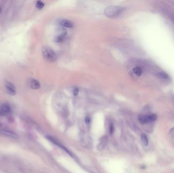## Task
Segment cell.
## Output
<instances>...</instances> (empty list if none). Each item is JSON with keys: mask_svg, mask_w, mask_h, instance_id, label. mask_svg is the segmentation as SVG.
<instances>
[{"mask_svg": "<svg viewBox=\"0 0 174 173\" xmlns=\"http://www.w3.org/2000/svg\"><path fill=\"white\" fill-rule=\"evenodd\" d=\"M124 8L119 6H112L107 7L104 13L109 17H114L119 15L124 11Z\"/></svg>", "mask_w": 174, "mask_h": 173, "instance_id": "obj_1", "label": "cell"}, {"mask_svg": "<svg viewBox=\"0 0 174 173\" xmlns=\"http://www.w3.org/2000/svg\"><path fill=\"white\" fill-rule=\"evenodd\" d=\"M42 55L44 58L50 62H55L57 60V56L55 51L48 46H44L42 49Z\"/></svg>", "mask_w": 174, "mask_h": 173, "instance_id": "obj_2", "label": "cell"}, {"mask_svg": "<svg viewBox=\"0 0 174 173\" xmlns=\"http://www.w3.org/2000/svg\"><path fill=\"white\" fill-rule=\"evenodd\" d=\"M157 116L155 114H150L147 115H140L138 117V120L142 124H145L156 120Z\"/></svg>", "mask_w": 174, "mask_h": 173, "instance_id": "obj_3", "label": "cell"}, {"mask_svg": "<svg viewBox=\"0 0 174 173\" xmlns=\"http://www.w3.org/2000/svg\"><path fill=\"white\" fill-rule=\"evenodd\" d=\"M0 135L14 140H18L19 139V136L17 133L8 130H0Z\"/></svg>", "mask_w": 174, "mask_h": 173, "instance_id": "obj_4", "label": "cell"}, {"mask_svg": "<svg viewBox=\"0 0 174 173\" xmlns=\"http://www.w3.org/2000/svg\"><path fill=\"white\" fill-rule=\"evenodd\" d=\"M60 29L59 30V32L60 34L54 37V41L57 42V43H61L63 42L65 38V37L67 35V31L66 30L63 28H60Z\"/></svg>", "mask_w": 174, "mask_h": 173, "instance_id": "obj_5", "label": "cell"}, {"mask_svg": "<svg viewBox=\"0 0 174 173\" xmlns=\"http://www.w3.org/2000/svg\"><path fill=\"white\" fill-rule=\"evenodd\" d=\"M46 138H47V139H48L49 141H51L52 143H54L55 145H57V146H59L60 147H61L62 149L64 150H65L69 155H70L71 156H72V157H73V154H72L70 151H69V150H68L66 147H65L63 145H62L61 144H60L58 141H57L55 139H54V138H53V137H51V136H47V137H46Z\"/></svg>", "mask_w": 174, "mask_h": 173, "instance_id": "obj_6", "label": "cell"}, {"mask_svg": "<svg viewBox=\"0 0 174 173\" xmlns=\"http://www.w3.org/2000/svg\"><path fill=\"white\" fill-rule=\"evenodd\" d=\"M5 87H6V90L8 92V93L9 95L11 96H14L16 95V89L13 84L7 81L5 83Z\"/></svg>", "mask_w": 174, "mask_h": 173, "instance_id": "obj_7", "label": "cell"}, {"mask_svg": "<svg viewBox=\"0 0 174 173\" xmlns=\"http://www.w3.org/2000/svg\"><path fill=\"white\" fill-rule=\"evenodd\" d=\"M29 85L33 89H37L40 88V84L38 80L35 79H30L29 80Z\"/></svg>", "mask_w": 174, "mask_h": 173, "instance_id": "obj_8", "label": "cell"}, {"mask_svg": "<svg viewBox=\"0 0 174 173\" xmlns=\"http://www.w3.org/2000/svg\"><path fill=\"white\" fill-rule=\"evenodd\" d=\"M59 24L61 26L65 27V28H71L73 27V24H72V22L71 21L65 19L59 20Z\"/></svg>", "mask_w": 174, "mask_h": 173, "instance_id": "obj_9", "label": "cell"}, {"mask_svg": "<svg viewBox=\"0 0 174 173\" xmlns=\"http://www.w3.org/2000/svg\"><path fill=\"white\" fill-rule=\"evenodd\" d=\"M0 110L4 114L5 113H9L11 111V108L10 106L7 104H3L0 107Z\"/></svg>", "mask_w": 174, "mask_h": 173, "instance_id": "obj_10", "label": "cell"}, {"mask_svg": "<svg viewBox=\"0 0 174 173\" xmlns=\"http://www.w3.org/2000/svg\"><path fill=\"white\" fill-rule=\"evenodd\" d=\"M133 73L137 76H140L143 73V70L141 68L139 67H135L133 69Z\"/></svg>", "mask_w": 174, "mask_h": 173, "instance_id": "obj_11", "label": "cell"}, {"mask_svg": "<svg viewBox=\"0 0 174 173\" xmlns=\"http://www.w3.org/2000/svg\"><path fill=\"white\" fill-rule=\"evenodd\" d=\"M141 140L143 144V145L145 146H147L149 144V141H148V139L147 137V136L145 134H143L141 135Z\"/></svg>", "mask_w": 174, "mask_h": 173, "instance_id": "obj_12", "label": "cell"}, {"mask_svg": "<svg viewBox=\"0 0 174 173\" xmlns=\"http://www.w3.org/2000/svg\"><path fill=\"white\" fill-rule=\"evenodd\" d=\"M158 77L161 79H168L169 78L168 75L164 72H160L158 74Z\"/></svg>", "mask_w": 174, "mask_h": 173, "instance_id": "obj_13", "label": "cell"}, {"mask_svg": "<svg viewBox=\"0 0 174 173\" xmlns=\"http://www.w3.org/2000/svg\"><path fill=\"white\" fill-rule=\"evenodd\" d=\"M44 6V4L41 1H37L36 3V7L38 9H42Z\"/></svg>", "mask_w": 174, "mask_h": 173, "instance_id": "obj_14", "label": "cell"}, {"mask_svg": "<svg viewBox=\"0 0 174 173\" xmlns=\"http://www.w3.org/2000/svg\"><path fill=\"white\" fill-rule=\"evenodd\" d=\"M169 135L171 137L174 138V127L172 128L169 132Z\"/></svg>", "mask_w": 174, "mask_h": 173, "instance_id": "obj_15", "label": "cell"}, {"mask_svg": "<svg viewBox=\"0 0 174 173\" xmlns=\"http://www.w3.org/2000/svg\"><path fill=\"white\" fill-rule=\"evenodd\" d=\"M78 92H79V89H78V88H77V87L75 88L74 89L73 92V95H74V96H77V95H78Z\"/></svg>", "mask_w": 174, "mask_h": 173, "instance_id": "obj_16", "label": "cell"}, {"mask_svg": "<svg viewBox=\"0 0 174 173\" xmlns=\"http://www.w3.org/2000/svg\"><path fill=\"white\" fill-rule=\"evenodd\" d=\"M90 122V118L89 117H87L86 118V123H89Z\"/></svg>", "mask_w": 174, "mask_h": 173, "instance_id": "obj_17", "label": "cell"}, {"mask_svg": "<svg viewBox=\"0 0 174 173\" xmlns=\"http://www.w3.org/2000/svg\"><path fill=\"white\" fill-rule=\"evenodd\" d=\"M2 123H0V128H1V127L2 126Z\"/></svg>", "mask_w": 174, "mask_h": 173, "instance_id": "obj_18", "label": "cell"}, {"mask_svg": "<svg viewBox=\"0 0 174 173\" xmlns=\"http://www.w3.org/2000/svg\"></svg>", "mask_w": 174, "mask_h": 173, "instance_id": "obj_19", "label": "cell"}]
</instances>
